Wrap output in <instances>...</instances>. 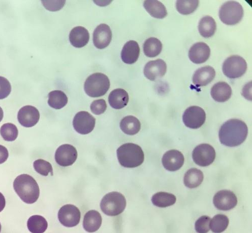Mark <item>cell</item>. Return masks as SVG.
Instances as JSON below:
<instances>
[{
    "mask_svg": "<svg viewBox=\"0 0 252 233\" xmlns=\"http://www.w3.org/2000/svg\"><path fill=\"white\" fill-rule=\"evenodd\" d=\"M204 180L203 174L197 168H193L189 169L185 174L184 182L186 186L190 188H194L199 186Z\"/></svg>",
    "mask_w": 252,
    "mask_h": 233,
    "instance_id": "28",
    "label": "cell"
},
{
    "mask_svg": "<svg viewBox=\"0 0 252 233\" xmlns=\"http://www.w3.org/2000/svg\"><path fill=\"white\" fill-rule=\"evenodd\" d=\"M244 14L242 6L234 1L224 3L219 10L220 19L227 26H234L239 24L242 20Z\"/></svg>",
    "mask_w": 252,
    "mask_h": 233,
    "instance_id": "6",
    "label": "cell"
},
{
    "mask_svg": "<svg viewBox=\"0 0 252 233\" xmlns=\"http://www.w3.org/2000/svg\"><path fill=\"white\" fill-rule=\"evenodd\" d=\"M177 201V198L173 194L158 192L155 194L152 199L153 204L159 207H166L174 205Z\"/></svg>",
    "mask_w": 252,
    "mask_h": 233,
    "instance_id": "31",
    "label": "cell"
},
{
    "mask_svg": "<svg viewBox=\"0 0 252 233\" xmlns=\"http://www.w3.org/2000/svg\"><path fill=\"white\" fill-rule=\"evenodd\" d=\"M80 218L79 209L72 205L63 206L59 211V220L61 224L66 227L76 226L80 222Z\"/></svg>",
    "mask_w": 252,
    "mask_h": 233,
    "instance_id": "11",
    "label": "cell"
},
{
    "mask_svg": "<svg viewBox=\"0 0 252 233\" xmlns=\"http://www.w3.org/2000/svg\"><path fill=\"white\" fill-rule=\"evenodd\" d=\"M229 219L227 216L218 214L211 220L210 229L215 233H221L227 229Z\"/></svg>",
    "mask_w": 252,
    "mask_h": 233,
    "instance_id": "33",
    "label": "cell"
},
{
    "mask_svg": "<svg viewBox=\"0 0 252 233\" xmlns=\"http://www.w3.org/2000/svg\"><path fill=\"white\" fill-rule=\"evenodd\" d=\"M90 38V35L88 30L82 26L74 28L69 35L71 44L76 48L85 47L88 44Z\"/></svg>",
    "mask_w": 252,
    "mask_h": 233,
    "instance_id": "21",
    "label": "cell"
},
{
    "mask_svg": "<svg viewBox=\"0 0 252 233\" xmlns=\"http://www.w3.org/2000/svg\"><path fill=\"white\" fill-rule=\"evenodd\" d=\"M213 202L218 209L226 211L234 208L238 204V199L230 190H222L215 195Z\"/></svg>",
    "mask_w": 252,
    "mask_h": 233,
    "instance_id": "13",
    "label": "cell"
},
{
    "mask_svg": "<svg viewBox=\"0 0 252 233\" xmlns=\"http://www.w3.org/2000/svg\"><path fill=\"white\" fill-rule=\"evenodd\" d=\"M95 121V119L89 112H79L76 114L73 119L74 129L80 134H88L94 129Z\"/></svg>",
    "mask_w": 252,
    "mask_h": 233,
    "instance_id": "10",
    "label": "cell"
},
{
    "mask_svg": "<svg viewBox=\"0 0 252 233\" xmlns=\"http://www.w3.org/2000/svg\"><path fill=\"white\" fill-rule=\"evenodd\" d=\"M145 10L153 17L163 19L167 15V12L164 5L160 1L155 0L145 1L143 3Z\"/></svg>",
    "mask_w": 252,
    "mask_h": 233,
    "instance_id": "27",
    "label": "cell"
},
{
    "mask_svg": "<svg viewBox=\"0 0 252 233\" xmlns=\"http://www.w3.org/2000/svg\"><path fill=\"white\" fill-rule=\"evenodd\" d=\"M9 153L7 148L0 145V164L4 163L8 159Z\"/></svg>",
    "mask_w": 252,
    "mask_h": 233,
    "instance_id": "41",
    "label": "cell"
},
{
    "mask_svg": "<svg viewBox=\"0 0 252 233\" xmlns=\"http://www.w3.org/2000/svg\"><path fill=\"white\" fill-rule=\"evenodd\" d=\"M6 205V201L3 194L0 193V212L4 209Z\"/></svg>",
    "mask_w": 252,
    "mask_h": 233,
    "instance_id": "42",
    "label": "cell"
},
{
    "mask_svg": "<svg viewBox=\"0 0 252 233\" xmlns=\"http://www.w3.org/2000/svg\"><path fill=\"white\" fill-rule=\"evenodd\" d=\"M107 108V104L104 100L94 101L91 105L92 112L95 115H99L105 112Z\"/></svg>",
    "mask_w": 252,
    "mask_h": 233,
    "instance_id": "38",
    "label": "cell"
},
{
    "mask_svg": "<svg viewBox=\"0 0 252 233\" xmlns=\"http://www.w3.org/2000/svg\"><path fill=\"white\" fill-rule=\"evenodd\" d=\"M232 90L226 82L216 83L211 90V96L217 102L223 103L228 101L232 96Z\"/></svg>",
    "mask_w": 252,
    "mask_h": 233,
    "instance_id": "22",
    "label": "cell"
},
{
    "mask_svg": "<svg viewBox=\"0 0 252 233\" xmlns=\"http://www.w3.org/2000/svg\"><path fill=\"white\" fill-rule=\"evenodd\" d=\"M120 164L126 168H135L144 160V154L137 144L128 143L121 145L117 151Z\"/></svg>",
    "mask_w": 252,
    "mask_h": 233,
    "instance_id": "3",
    "label": "cell"
},
{
    "mask_svg": "<svg viewBox=\"0 0 252 233\" xmlns=\"http://www.w3.org/2000/svg\"><path fill=\"white\" fill-rule=\"evenodd\" d=\"M112 39V32L110 27L106 24H101L94 30L93 42L98 49L102 50L108 47Z\"/></svg>",
    "mask_w": 252,
    "mask_h": 233,
    "instance_id": "14",
    "label": "cell"
},
{
    "mask_svg": "<svg viewBox=\"0 0 252 233\" xmlns=\"http://www.w3.org/2000/svg\"><path fill=\"white\" fill-rule=\"evenodd\" d=\"M247 69L246 60L239 55L231 56L223 63V73L226 77L231 79L241 78L246 73Z\"/></svg>",
    "mask_w": 252,
    "mask_h": 233,
    "instance_id": "7",
    "label": "cell"
},
{
    "mask_svg": "<svg viewBox=\"0 0 252 233\" xmlns=\"http://www.w3.org/2000/svg\"><path fill=\"white\" fill-rule=\"evenodd\" d=\"M15 192L25 203H35L39 196V188L35 180L31 176L24 174L18 176L13 183Z\"/></svg>",
    "mask_w": 252,
    "mask_h": 233,
    "instance_id": "2",
    "label": "cell"
},
{
    "mask_svg": "<svg viewBox=\"0 0 252 233\" xmlns=\"http://www.w3.org/2000/svg\"><path fill=\"white\" fill-rule=\"evenodd\" d=\"M215 20L211 16H206L202 18L199 23L198 30L200 34L204 38L212 37L217 30Z\"/></svg>",
    "mask_w": 252,
    "mask_h": 233,
    "instance_id": "26",
    "label": "cell"
},
{
    "mask_svg": "<svg viewBox=\"0 0 252 233\" xmlns=\"http://www.w3.org/2000/svg\"><path fill=\"white\" fill-rule=\"evenodd\" d=\"M11 92L10 82L6 78L0 77V100L7 98Z\"/></svg>",
    "mask_w": 252,
    "mask_h": 233,
    "instance_id": "39",
    "label": "cell"
},
{
    "mask_svg": "<svg viewBox=\"0 0 252 233\" xmlns=\"http://www.w3.org/2000/svg\"><path fill=\"white\" fill-rule=\"evenodd\" d=\"M110 88V81L104 74L95 73L91 75L86 79L84 89L86 94L92 98L104 96Z\"/></svg>",
    "mask_w": 252,
    "mask_h": 233,
    "instance_id": "4",
    "label": "cell"
},
{
    "mask_svg": "<svg viewBox=\"0 0 252 233\" xmlns=\"http://www.w3.org/2000/svg\"><path fill=\"white\" fill-rule=\"evenodd\" d=\"M211 55V49L204 42H198L189 52V57L196 64L205 62Z\"/></svg>",
    "mask_w": 252,
    "mask_h": 233,
    "instance_id": "18",
    "label": "cell"
},
{
    "mask_svg": "<svg viewBox=\"0 0 252 233\" xmlns=\"http://www.w3.org/2000/svg\"><path fill=\"white\" fill-rule=\"evenodd\" d=\"M0 133L5 141H14L18 137V130L15 125L6 123L1 127Z\"/></svg>",
    "mask_w": 252,
    "mask_h": 233,
    "instance_id": "35",
    "label": "cell"
},
{
    "mask_svg": "<svg viewBox=\"0 0 252 233\" xmlns=\"http://www.w3.org/2000/svg\"><path fill=\"white\" fill-rule=\"evenodd\" d=\"M248 129L243 121L233 119L227 121L220 127L219 139L221 144L228 147L241 145L246 139Z\"/></svg>",
    "mask_w": 252,
    "mask_h": 233,
    "instance_id": "1",
    "label": "cell"
},
{
    "mask_svg": "<svg viewBox=\"0 0 252 233\" xmlns=\"http://www.w3.org/2000/svg\"><path fill=\"white\" fill-rule=\"evenodd\" d=\"M199 1H177L176 8L181 14L189 15L193 13L198 8Z\"/></svg>",
    "mask_w": 252,
    "mask_h": 233,
    "instance_id": "34",
    "label": "cell"
},
{
    "mask_svg": "<svg viewBox=\"0 0 252 233\" xmlns=\"http://www.w3.org/2000/svg\"><path fill=\"white\" fill-rule=\"evenodd\" d=\"M166 63L161 59L152 60L147 63L144 69L145 77L152 81L162 78L166 72Z\"/></svg>",
    "mask_w": 252,
    "mask_h": 233,
    "instance_id": "15",
    "label": "cell"
},
{
    "mask_svg": "<svg viewBox=\"0 0 252 233\" xmlns=\"http://www.w3.org/2000/svg\"><path fill=\"white\" fill-rule=\"evenodd\" d=\"M204 110L198 106L187 108L183 115V121L189 129H196L200 128L206 120Z\"/></svg>",
    "mask_w": 252,
    "mask_h": 233,
    "instance_id": "9",
    "label": "cell"
},
{
    "mask_svg": "<svg viewBox=\"0 0 252 233\" xmlns=\"http://www.w3.org/2000/svg\"><path fill=\"white\" fill-rule=\"evenodd\" d=\"M100 206L104 214L109 216H117L122 213L125 210L126 200L121 193L113 192L103 197Z\"/></svg>",
    "mask_w": 252,
    "mask_h": 233,
    "instance_id": "5",
    "label": "cell"
},
{
    "mask_svg": "<svg viewBox=\"0 0 252 233\" xmlns=\"http://www.w3.org/2000/svg\"><path fill=\"white\" fill-rule=\"evenodd\" d=\"M3 116H4L3 111L1 107H0V122H1V121L2 120V119L3 118Z\"/></svg>",
    "mask_w": 252,
    "mask_h": 233,
    "instance_id": "43",
    "label": "cell"
},
{
    "mask_svg": "<svg viewBox=\"0 0 252 233\" xmlns=\"http://www.w3.org/2000/svg\"><path fill=\"white\" fill-rule=\"evenodd\" d=\"M211 219L207 216H203L199 218L195 224V229L198 233H207L210 229V223Z\"/></svg>",
    "mask_w": 252,
    "mask_h": 233,
    "instance_id": "37",
    "label": "cell"
},
{
    "mask_svg": "<svg viewBox=\"0 0 252 233\" xmlns=\"http://www.w3.org/2000/svg\"><path fill=\"white\" fill-rule=\"evenodd\" d=\"M162 49L161 42L155 37H151L147 39L143 45V51L145 55L151 58L158 55L161 52Z\"/></svg>",
    "mask_w": 252,
    "mask_h": 233,
    "instance_id": "29",
    "label": "cell"
},
{
    "mask_svg": "<svg viewBox=\"0 0 252 233\" xmlns=\"http://www.w3.org/2000/svg\"><path fill=\"white\" fill-rule=\"evenodd\" d=\"M46 9L50 11H57L64 6L65 1H41Z\"/></svg>",
    "mask_w": 252,
    "mask_h": 233,
    "instance_id": "40",
    "label": "cell"
},
{
    "mask_svg": "<svg viewBox=\"0 0 252 233\" xmlns=\"http://www.w3.org/2000/svg\"><path fill=\"white\" fill-rule=\"evenodd\" d=\"M77 156V150L73 146L64 144L57 150L55 160L59 165L66 167L72 165L76 161Z\"/></svg>",
    "mask_w": 252,
    "mask_h": 233,
    "instance_id": "12",
    "label": "cell"
},
{
    "mask_svg": "<svg viewBox=\"0 0 252 233\" xmlns=\"http://www.w3.org/2000/svg\"><path fill=\"white\" fill-rule=\"evenodd\" d=\"M68 101L66 95L61 91H53L49 94L48 104L55 109L59 110L64 108Z\"/></svg>",
    "mask_w": 252,
    "mask_h": 233,
    "instance_id": "30",
    "label": "cell"
},
{
    "mask_svg": "<svg viewBox=\"0 0 252 233\" xmlns=\"http://www.w3.org/2000/svg\"><path fill=\"white\" fill-rule=\"evenodd\" d=\"M102 224V218L98 211L91 210L86 213L84 217L83 226L89 233L97 231Z\"/></svg>",
    "mask_w": 252,
    "mask_h": 233,
    "instance_id": "24",
    "label": "cell"
},
{
    "mask_svg": "<svg viewBox=\"0 0 252 233\" xmlns=\"http://www.w3.org/2000/svg\"><path fill=\"white\" fill-rule=\"evenodd\" d=\"M33 167L35 171L41 176L47 177L50 173L53 175L52 166L49 162L43 159H37L34 162Z\"/></svg>",
    "mask_w": 252,
    "mask_h": 233,
    "instance_id": "36",
    "label": "cell"
},
{
    "mask_svg": "<svg viewBox=\"0 0 252 233\" xmlns=\"http://www.w3.org/2000/svg\"><path fill=\"white\" fill-rule=\"evenodd\" d=\"M48 222L43 216L34 215L28 221V228L32 233H44L48 228Z\"/></svg>",
    "mask_w": 252,
    "mask_h": 233,
    "instance_id": "32",
    "label": "cell"
},
{
    "mask_svg": "<svg viewBox=\"0 0 252 233\" xmlns=\"http://www.w3.org/2000/svg\"><path fill=\"white\" fill-rule=\"evenodd\" d=\"M129 100L128 93L122 89H117L112 91L108 99L111 106L117 110L126 107L128 103Z\"/></svg>",
    "mask_w": 252,
    "mask_h": 233,
    "instance_id": "23",
    "label": "cell"
},
{
    "mask_svg": "<svg viewBox=\"0 0 252 233\" xmlns=\"http://www.w3.org/2000/svg\"><path fill=\"white\" fill-rule=\"evenodd\" d=\"M40 118L38 110L32 105H26L21 108L18 113V120L24 127L30 128L35 126Z\"/></svg>",
    "mask_w": 252,
    "mask_h": 233,
    "instance_id": "17",
    "label": "cell"
},
{
    "mask_svg": "<svg viewBox=\"0 0 252 233\" xmlns=\"http://www.w3.org/2000/svg\"><path fill=\"white\" fill-rule=\"evenodd\" d=\"M120 126L122 131L129 135L137 134L141 129V123L139 120L133 116L124 117L121 120Z\"/></svg>",
    "mask_w": 252,
    "mask_h": 233,
    "instance_id": "25",
    "label": "cell"
},
{
    "mask_svg": "<svg viewBox=\"0 0 252 233\" xmlns=\"http://www.w3.org/2000/svg\"><path fill=\"white\" fill-rule=\"evenodd\" d=\"M1 231V224H0V232Z\"/></svg>",
    "mask_w": 252,
    "mask_h": 233,
    "instance_id": "44",
    "label": "cell"
},
{
    "mask_svg": "<svg viewBox=\"0 0 252 233\" xmlns=\"http://www.w3.org/2000/svg\"><path fill=\"white\" fill-rule=\"evenodd\" d=\"M185 161L183 155L177 150L167 152L162 158V163L166 170L175 172L183 166Z\"/></svg>",
    "mask_w": 252,
    "mask_h": 233,
    "instance_id": "16",
    "label": "cell"
},
{
    "mask_svg": "<svg viewBox=\"0 0 252 233\" xmlns=\"http://www.w3.org/2000/svg\"><path fill=\"white\" fill-rule=\"evenodd\" d=\"M216 71L211 66H206L198 69L193 76V82L197 87L208 85L215 78Z\"/></svg>",
    "mask_w": 252,
    "mask_h": 233,
    "instance_id": "19",
    "label": "cell"
},
{
    "mask_svg": "<svg viewBox=\"0 0 252 233\" xmlns=\"http://www.w3.org/2000/svg\"><path fill=\"white\" fill-rule=\"evenodd\" d=\"M140 52V49L137 42L130 40L124 45L121 52V58L126 64L132 65L137 61Z\"/></svg>",
    "mask_w": 252,
    "mask_h": 233,
    "instance_id": "20",
    "label": "cell"
},
{
    "mask_svg": "<svg viewBox=\"0 0 252 233\" xmlns=\"http://www.w3.org/2000/svg\"><path fill=\"white\" fill-rule=\"evenodd\" d=\"M216 153L214 148L208 144H201L195 147L192 153L194 162L199 166L206 167L215 161Z\"/></svg>",
    "mask_w": 252,
    "mask_h": 233,
    "instance_id": "8",
    "label": "cell"
}]
</instances>
